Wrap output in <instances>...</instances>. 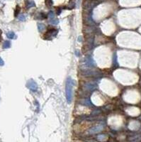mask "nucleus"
Listing matches in <instances>:
<instances>
[{"mask_svg": "<svg viewBox=\"0 0 141 142\" xmlns=\"http://www.w3.org/2000/svg\"><path fill=\"white\" fill-rule=\"evenodd\" d=\"M85 63L87 66L89 67H94L95 65V63H94V60L92 59V58H91L90 56H88L87 57V58L85 59Z\"/></svg>", "mask_w": 141, "mask_h": 142, "instance_id": "obj_6", "label": "nucleus"}, {"mask_svg": "<svg viewBox=\"0 0 141 142\" xmlns=\"http://www.w3.org/2000/svg\"><path fill=\"white\" fill-rule=\"evenodd\" d=\"M46 6L48 7H52L53 4V0H46Z\"/></svg>", "mask_w": 141, "mask_h": 142, "instance_id": "obj_14", "label": "nucleus"}, {"mask_svg": "<svg viewBox=\"0 0 141 142\" xmlns=\"http://www.w3.org/2000/svg\"><path fill=\"white\" fill-rule=\"evenodd\" d=\"M103 129V126L101 125H99V126H96L93 128H91L89 131V133H97L100 131H101Z\"/></svg>", "mask_w": 141, "mask_h": 142, "instance_id": "obj_7", "label": "nucleus"}, {"mask_svg": "<svg viewBox=\"0 0 141 142\" xmlns=\"http://www.w3.org/2000/svg\"><path fill=\"white\" fill-rule=\"evenodd\" d=\"M48 18H49V22L53 24H58V19L57 18H55V14L53 12L50 11L49 12V14H48Z\"/></svg>", "mask_w": 141, "mask_h": 142, "instance_id": "obj_4", "label": "nucleus"}, {"mask_svg": "<svg viewBox=\"0 0 141 142\" xmlns=\"http://www.w3.org/2000/svg\"><path fill=\"white\" fill-rule=\"evenodd\" d=\"M100 75V73L97 70H86L83 72V75L86 76H98Z\"/></svg>", "mask_w": 141, "mask_h": 142, "instance_id": "obj_5", "label": "nucleus"}, {"mask_svg": "<svg viewBox=\"0 0 141 142\" xmlns=\"http://www.w3.org/2000/svg\"><path fill=\"white\" fill-rule=\"evenodd\" d=\"M58 34V30L56 29H49L45 34V36H44V39H47V40H50L51 39H53V37H55Z\"/></svg>", "mask_w": 141, "mask_h": 142, "instance_id": "obj_2", "label": "nucleus"}, {"mask_svg": "<svg viewBox=\"0 0 141 142\" xmlns=\"http://www.w3.org/2000/svg\"><path fill=\"white\" fill-rule=\"evenodd\" d=\"M26 86H27V87H29L32 91H36L37 89H38V85L36 84V82L33 80H30L27 82Z\"/></svg>", "mask_w": 141, "mask_h": 142, "instance_id": "obj_3", "label": "nucleus"}, {"mask_svg": "<svg viewBox=\"0 0 141 142\" xmlns=\"http://www.w3.org/2000/svg\"><path fill=\"white\" fill-rule=\"evenodd\" d=\"M11 47V43L9 41H5L4 42V44H3V48H9Z\"/></svg>", "mask_w": 141, "mask_h": 142, "instance_id": "obj_13", "label": "nucleus"}, {"mask_svg": "<svg viewBox=\"0 0 141 142\" xmlns=\"http://www.w3.org/2000/svg\"><path fill=\"white\" fill-rule=\"evenodd\" d=\"M75 0H70L67 9H73L75 7Z\"/></svg>", "mask_w": 141, "mask_h": 142, "instance_id": "obj_10", "label": "nucleus"}, {"mask_svg": "<svg viewBox=\"0 0 141 142\" xmlns=\"http://www.w3.org/2000/svg\"><path fill=\"white\" fill-rule=\"evenodd\" d=\"M19 19L20 21H22V22H24V21H25V20H26V17H25L24 14H21V15L19 17Z\"/></svg>", "mask_w": 141, "mask_h": 142, "instance_id": "obj_15", "label": "nucleus"}, {"mask_svg": "<svg viewBox=\"0 0 141 142\" xmlns=\"http://www.w3.org/2000/svg\"><path fill=\"white\" fill-rule=\"evenodd\" d=\"M7 37L9 39H14L15 38V34L13 31H9L7 34Z\"/></svg>", "mask_w": 141, "mask_h": 142, "instance_id": "obj_12", "label": "nucleus"}, {"mask_svg": "<svg viewBox=\"0 0 141 142\" xmlns=\"http://www.w3.org/2000/svg\"><path fill=\"white\" fill-rule=\"evenodd\" d=\"M25 4H26V7L27 9H30V8L34 7L36 6V4L33 0H25Z\"/></svg>", "mask_w": 141, "mask_h": 142, "instance_id": "obj_8", "label": "nucleus"}, {"mask_svg": "<svg viewBox=\"0 0 141 142\" xmlns=\"http://www.w3.org/2000/svg\"><path fill=\"white\" fill-rule=\"evenodd\" d=\"M37 26H38V31H39V32H43V31L46 29V26H45V24H43L38 23V25H37Z\"/></svg>", "mask_w": 141, "mask_h": 142, "instance_id": "obj_11", "label": "nucleus"}, {"mask_svg": "<svg viewBox=\"0 0 141 142\" xmlns=\"http://www.w3.org/2000/svg\"><path fill=\"white\" fill-rule=\"evenodd\" d=\"M84 87L88 90V91H92L96 88V86L91 83H87L84 85Z\"/></svg>", "mask_w": 141, "mask_h": 142, "instance_id": "obj_9", "label": "nucleus"}, {"mask_svg": "<svg viewBox=\"0 0 141 142\" xmlns=\"http://www.w3.org/2000/svg\"><path fill=\"white\" fill-rule=\"evenodd\" d=\"M4 65V60L2 59V58H0V66H2V65Z\"/></svg>", "mask_w": 141, "mask_h": 142, "instance_id": "obj_17", "label": "nucleus"}, {"mask_svg": "<svg viewBox=\"0 0 141 142\" xmlns=\"http://www.w3.org/2000/svg\"><path fill=\"white\" fill-rule=\"evenodd\" d=\"M19 11H20V8H19V6H17V10L15 11V12H16V13H15V16H17V15H18Z\"/></svg>", "mask_w": 141, "mask_h": 142, "instance_id": "obj_16", "label": "nucleus"}, {"mask_svg": "<svg viewBox=\"0 0 141 142\" xmlns=\"http://www.w3.org/2000/svg\"><path fill=\"white\" fill-rule=\"evenodd\" d=\"M74 85H75L74 80L71 77H68L66 80V85H65L66 99L68 103H70L72 99V89Z\"/></svg>", "mask_w": 141, "mask_h": 142, "instance_id": "obj_1", "label": "nucleus"}]
</instances>
